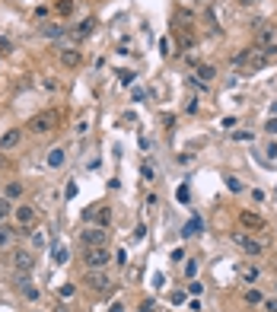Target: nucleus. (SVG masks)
<instances>
[{
  "instance_id": "nucleus-3",
  "label": "nucleus",
  "mask_w": 277,
  "mask_h": 312,
  "mask_svg": "<svg viewBox=\"0 0 277 312\" xmlns=\"http://www.w3.org/2000/svg\"><path fill=\"white\" fill-rule=\"evenodd\" d=\"M232 242H236V246L242 248V252H246L248 258H258V255H264V246L258 239H252L248 236V232H232Z\"/></svg>"
},
{
  "instance_id": "nucleus-27",
  "label": "nucleus",
  "mask_w": 277,
  "mask_h": 312,
  "mask_svg": "<svg viewBox=\"0 0 277 312\" xmlns=\"http://www.w3.org/2000/svg\"><path fill=\"white\" fill-rule=\"evenodd\" d=\"M204 287H201V284H188V293H192V296H198V293H201Z\"/></svg>"
},
{
  "instance_id": "nucleus-20",
  "label": "nucleus",
  "mask_w": 277,
  "mask_h": 312,
  "mask_svg": "<svg viewBox=\"0 0 277 312\" xmlns=\"http://www.w3.org/2000/svg\"><path fill=\"white\" fill-rule=\"evenodd\" d=\"M10 236H13V232L6 230L4 223H0V248H6V246H10Z\"/></svg>"
},
{
  "instance_id": "nucleus-25",
  "label": "nucleus",
  "mask_w": 277,
  "mask_h": 312,
  "mask_svg": "<svg viewBox=\"0 0 277 312\" xmlns=\"http://www.w3.org/2000/svg\"><path fill=\"white\" fill-rule=\"evenodd\" d=\"M144 178H150V182H153V178H156V169H153V166H150V162H144Z\"/></svg>"
},
{
  "instance_id": "nucleus-16",
  "label": "nucleus",
  "mask_w": 277,
  "mask_h": 312,
  "mask_svg": "<svg viewBox=\"0 0 277 312\" xmlns=\"http://www.w3.org/2000/svg\"><path fill=\"white\" fill-rule=\"evenodd\" d=\"M204 230V223L201 220H198V216H194V220L192 223H188V226H185V232H182V236H188V239H192V236H198V232H201Z\"/></svg>"
},
{
  "instance_id": "nucleus-26",
  "label": "nucleus",
  "mask_w": 277,
  "mask_h": 312,
  "mask_svg": "<svg viewBox=\"0 0 277 312\" xmlns=\"http://www.w3.org/2000/svg\"><path fill=\"white\" fill-rule=\"evenodd\" d=\"M54 262H58V264H60V262H67V252H64V248H60V246L54 248Z\"/></svg>"
},
{
  "instance_id": "nucleus-4",
  "label": "nucleus",
  "mask_w": 277,
  "mask_h": 312,
  "mask_svg": "<svg viewBox=\"0 0 277 312\" xmlns=\"http://www.w3.org/2000/svg\"><path fill=\"white\" fill-rule=\"evenodd\" d=\"M255 45H258V51H264L268 58H271V54H277V29H271V26H264V29L258 32Z\"/></svg>"
},
{
  "instance_id": "nucleus-24",
  "label": "nucleus",
  "mask_w": 277,
  "mask_h": 312,
  "mask_svg": "<svg viewBox=\"0 0 277 312\" xmlns=\"http://www.w3.org/2000/svg\"><path fill=\"white\" fill-rule=\"evenodd\" d=\"M74 10V0H58V13H70Z\"/></svg>"
},
{
  "instance_id": "nucleus-13",
  "label": "nucleus",
  "mask_w": 277,
  "mask_h": 312,
  "mask_svg": "<svg viewBox=\"0 0 277 312\" xmlns=\"http://www.w3.org/2000/svg\"><path fill=\"white\" fill-rule=\"evenodd\" d=\"M13 264L20 268V271H29V268H32V255L29 252H16L13 255Z\"/></svg>"
},
{
  "instance_id": "nucleus-21",
  "label": "nucleus",
  "mask_w": 277,
  "mask_h": 312,
  "mask_svg": "<svg viewBox=\"0 0 277 312\" xmlns=\"http://www.w3.org/2000/svg\"><path fill=\"white\" fill-rule=\"evenodd\" d=\"M45 36H48V38H60V36H64V29H60V26H48Z\"/></svg>"
},
{
  "instance_id": "nucleus-22",
  "label": "nucleus",
  "mask_w": 277,
  "mask_h": 312,
  "mask_svg": "<svg viewBox=\"0 0 277 312\" xmlns=\"http://www.w3.org/2000/svg\"><path fill=\"white\" fill-rule=\"evenodd\" d=\"M108 220H112L108 207H99V226H108Z\"/></svg>"
},
{
  "instance_id": "nucleus-18",
  "label": "nucleus",
  "mask_w": 277,
  "mask_h": 312,
  "mask_svg": "<svg viewBox=\"0 0 277 312\" xmlns=\"http://www.w3.org/2000/svg\"><path fill=\"white\" fill-rule=\"evenodd\" d=\"M246 302H248V306H262L264 296H262L258 290H246Z\"/></svg>"
},
{
  "instance_id": "nucleus-5",
  "label": "nucleus",
  "mask_w": 277,
  "mask_h": 312,
  "mask_svg": "<svg viewBox=\"0 0 277 312\" xmlns=\"http://www.w3.org/2000/svg\"><path fill=\"white\" fill-rule=\"evenodd\" d=\"M83 262H86V268H90V271H102V268L108 264V248H106V246H99V248H86Z\"/></svg>"
},
{
  "instance_id": "nucleus-8",
  "label": "nucleus",
  "mask_w": 277,
  "mask_h": 312,
  "mask_svg": "<svg viewBox=\"0 0 277 312\" xmlns=\"http://www.w3.org/2000/svg\"><path fill=\"white\" fill-rule=\"evenodd\" d=\"M20 140H22V131L20 128H10V131L0 137V150H13V146H20Z\"/></svg>"
},
{
  "instance_id": "nucleus-23",
  "label": "nucleus",
  "mask_w": 277,
  "mask_h": 312,
  "mask_svg": "<svg viewBox=\"0 0 277 312\" xmlns=\"http://www.w3.org/2000/svg\"><path fill=\"white\" fill-rule=\"evenodd\" d=\"M6 214H10V198H0V223H4Z\"/></svg>"
},
{
  "instance_id": "nucleus-12",
  "label": "nucleus",
  "mask_w": 277,
  "mask_h": 312,
  "mask_svg": "<svg viewBox=\"0 0 277 312\" xmlns=\"http://www.w3.org/2000/svg\"><path fill=\"white\" fill-rule=\"evenodd\" d=\"M60 64H64V67H76V64H80V51H76V48L60 51Z\"/></svg>"
},
{
  "instance_id": "nucleus-15",
  "label": "nucleus",
  "mask_w": 277,
  "mask_h": 312,
  "mask_svg": "<svg viewBox=\"0 0 277 312\" xmlns=\"http://www.w3.org/2000/svg\"><path fill=\"white\" fill-rule=\"evenodd\" d=\"M48 166H54V169H58V166H64V150H60V146L48 153Z\"/></svg>"
},
{
  "instance_id": "nucleus-31",
  "label": "nucleus",
  "mask_w": 277,
  "mask_h": 312,
  "mask_svg": "<svg viewBox=\"0 0 277 312\" xmlns=\"http://www.w3.org/2000/svg\"><path fill=\"white\" fill-rule=\"evenodd\" d=\"M274 268H277V258H274Z\"/></svg>"
},
{
  "instance_id": "nucleus-6",
  "label": "nucleus",
  "mask_w": 277,
  "mask_h": 312,
  "mask_svg": "<svg viewBox=\"0 0 277 312\" xmlns=\"http://www.w3.org/2000/svg\"><path fill=\"white\" fill-rule=\"evenodd\" d=\"M80 242L86 248H99V246H106V242H108V232H106V226H90L80 236Z\"/></svg>"
},
{
  "instance_id": "nucleus-2",
  "label": "nucleus",
  "mask_w": 277,
  "mask_h": 312,
  "mask_svg": "<svg viewBox=\"0 0 277 312\" xmlns=\"http://www.w3.org/2000/svg\"><path fill=\"white\" fill-rule=\"evenodd\" d=\"M54 124H58L54 112H38L36 118H29L26 131H32V134H51V131H54Z\"/></svg>"
},
{
  "instance_id": "nucleus-11",
  "label": "nucleus",
  "mask_w": 277,
  "mask_h": 312,
  "mask_svg": "<svg viewBox=\"0 0 277 312\" xmlns=\"http://www.w3.org/2000/svg\"><path fill=\"white\" fill-rule=\"evenodd\" d=\"M194 76H198V80H201V83H210L214 76H217V67H210V64H198Z\"/></svg>"
},
{
  "instance_id": "nucleus-1",
  "label": "nucleus",
  "mask_w": 277,
  "mask_h": 312,
  "mask_svg": "<svg viewBox=\"0 0 277 312\" xmlns=\"http://www.w3.org/2000/svg\"><path fill=\"white\" fill-rule=\"evenodd\" d=\"M268 60L271 58L264 51H239V54H232V67H242L246 74H255V70H262Z\"/></svg>"
},
{
  "instance_id": "nucleus-14",
  "label": "nucleus",
  "mask_w": 277,
  "mask_h": 312,
  "mask_svg": "<svg viewBox=\"0 0 277 312\" xmlns=\"http://www.w3.org/2000/svg\"><path fill=\"white\" fill-rule=\"evenodd\" d=\"M239 277H242L246 284H255V280H258V268H255V264H246V268L239 271Z\"/></svg>"
},
{
  "instance_id": "nucleus-10",
  "label": "nucleus",
  "mask_w": 277,
  "mask_h": 312,
  "mask_svg": "<svg viewBox=\"0 0 277 312\" xmlns=\"http://www.w3.org/2000/svg\"><path fill=\"white\" fill-rule=\"evenodd\" d=\"M16 223H20V226H36V210L26 207V204H20V207H16Z\"/></svg>"
},
{
  "instance_id": "nucleus-32",
  "label": "nucleus",
  "mask_w": 277,
  "mask_h": 312,
  "mask_svg": "<svg viewBox=\"0 0 277 312\" xmlns=\"http://www.w3.org/2000/svg\"><path fill=\"white\" fill-rule=\"evenodd\" d=\"M274 287H277V280H274Z\"/></svg>"
},
{
  "instance_id": "nucleus-30",
  "label": "nucleus",
  "mask_w": 277,
  "mask_h": 312,
  "mask_svg": "<svg viewBox=\"0 0 277 312\" xmlns=\"http://www.w3.org/2000/svg\"><path fill=\"white\" fill-rule=\"evenodd\" d=\"M242 4H258V0H242Z\"/></svg>"
},
{
  "instance_id": "nucleus-7",
  "label": "nucleus",
  "mask_w": 277,
  "mask_h": 312,
  "mask_svg": "<svg viewBox=\"0 0 277 312\" xmlns=\"http://www.w3.org/2000/svg\"><path fill=\"white\" fill-rule=\"evenodd\" d=\"M83 284H86L90 290H96V293H108V277L102 274V271H90Z\"/></svg>"
},
{
  "instance_id": "nucleus-29",
  "label": "nucleus",
  "mask_w": 277,
  "mask_h": 312,
  "mask_svg": "<svg viewBox=\"0 0 277 312\" xmlns=\"http://www.w3.org/2000/svg\"><path fill=\"white\" fill-rule=\"evenodd\" d=\"M264 309L268 312H277V300H264Z\"/></svg>"
},
{
  "instance_id": "nucleus-9",
  "label": "nucleus",
  "mask_w": 277,
  "mask_h": 312,
  "mask_svg": "<svg viewBox=\"0 0 277 312\" xmlns=\"http://www.w3.org/2000/svg\"><path fill=\"white\" fill-rule=\"evenodd\" d=\"M239 220H242V226H246V230H264V216H258L252 210H242Z\"/></svg>"
},
{
  "instance_id": "nucleus-17",
  "label": "nucleus",
  "mask_w": 277,
  "mask_h": 312,
  "mask_svg": "<svg viewBox=\"0 0 277 312\" xmlns=\"http://www.w3.org/2000/svg\"><path fill=\"white\" fill-rule=\"evenodd\" d=\"M92 29H96V20H92V16H90V20H83L80 26H76V36H90Z\"/></svg>"
},
{
  "instance_id": "nucleus-28",
  "label": "nucleus",
  "mask_w": 277,
  "mask_h": 312,
  "mask_svg": "<svg viewBox=\"0 0 277 312\" xmlns=\"http://www.w3.org/2000/svg\"><path fill=\"white\" fill-rule=\"evenodd\" d=\"M264 131H268V134H277V118L268 121V128H264Z\"/></svg>"
},
{
  "instance_id": "nucleus-19",
  "label": "nucleus",
  "mask_w": 277,
  "mask_h": 312,
  "mask_svg": "<svg viewBox=\"0 0 277 312\" xmlns=\"http://www.w3.org/2000/svg\"><path fill=\"white\" fill-rule=\"evenodd\" d=\"M20 194H22V185L20 182H10V185H6V198L13 201V198H20Z\"/></svg>"
}]
</instances>
